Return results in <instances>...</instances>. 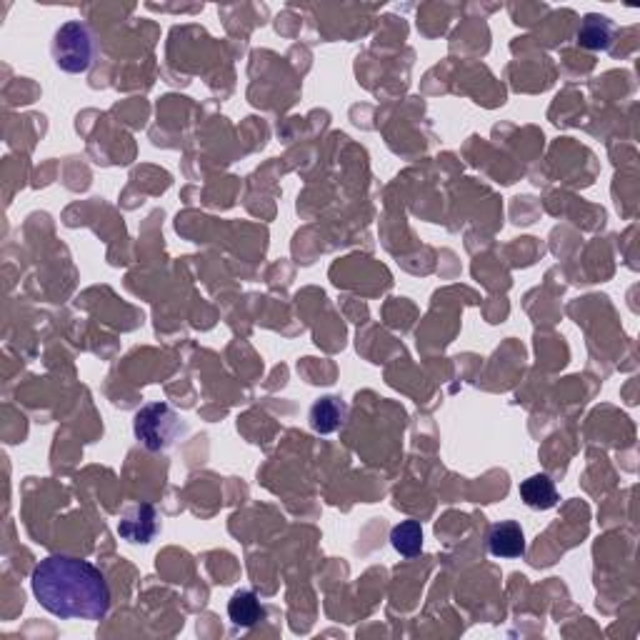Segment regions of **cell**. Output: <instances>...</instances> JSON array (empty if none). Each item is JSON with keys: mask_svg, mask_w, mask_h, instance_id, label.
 <instances>
[{"mask_svg": "<svg viewBox=\"0 0 640 640\" xmlns=\"http://www.w3.org/2000/svg\"><path fill=\"white\" fill-rule=\"evenodd\" d=\"M30 585L48 613L68 620H103L110 610L105 575L88 560L73 555H48L30 575Z\"/></svg>", "mask_w": 640, "mask_h": 640, "instance_id": "cell-1", "label": "cell"}, {"mask_svg": "<svg viewBox=\"0 0 640 640\" xmlns=\"http://www.w3.org/2000/svg\"><path fill=\"white\" fill-rule=\"evenodd\" d=\"M50 55L63 73H85L95 60L93 30L80 20H68L55 30Z\"/></svg>", "mask_w": 640, "mask_h": 640, "instance_id": "cell-2", "label": "cell"}, {"mask_svg": "<svg viewBox=\"0 0 640 640\" xmlns=\"http://www.w3.org/2000/svg\"><path fill=\"white\" fill-rule=\"evenodd\" d=\"M133 433L143 448L160 453L178 440L183 423L168 403H148L133 415Z\"/></svg>", "mask_w": 640, "mask_h": 640, "instance_id": "cell-3", "label": "cell"}, {"mask_svg": "<svg viewBox=\"0 0 640 640\" xmlns=\"http://www.w3.org/2000/svg\"><path fill=\"white\" fill-rule=\"evenodd\" d=\"M158 530H160L158 513H155V508L150 503L133 505V508L125 510L118 520L120 538L135 545L150 543V540L158 535Z\"/></svg>", "mask_w": 640, "mask_h": 640, "instance_id": "cell-4", "label": "cell"}, {"mask_svg": "<svg viewBox=\"0 0 640 640\" xmlns=\"http://www.w3.org/2000/svg\"><path fill=\"white\" fill-rule=\"evenodd\" d=\"M485 545H488V553L495 555V558H523L525 533L515 520H500V523L490 525L488 535H485Z\"/></svg>", "mask_w": 640, "mask_h": 640, "instance_id": "cell-5", "label": "cell"}, {"mask_svg": "<svg viewBox=\"0 0 640 640\" xmlns=\"http://www.w3.org/2000/svg\"><path fill=\"white\" fill-rule=\"evenodd\" d=\"M345 418H348V405L338 395H323L308 410L310 428L320 435H330L343 428Z\"/></svg>", "mask_w": 640, "mask_h": 640, "instance_id": "cell-6", "label": "cell"}, {"mask_svg": "<svg viewBox=\"0 0 640 640\" xmlns=\"http://www.w3.org/2000/svg\"><path fill=\"white\" fill-rule=\"evenodd\" d=\"M615 38V25L613 20L605 18V15L588 13L580 20L578 28V45L585 50H608L613 45Z\"/></svg>", "mask_w": 640, "mask_h": 640, "instance_id": "cell-7", "label": "cell"}, {"mask_svg": "<svg viewBox=\"0 0 640 640\" xmlns=\"http://www.w3.org/2000/svg\"><path fill=\"white\" fill-rule=\"evenodd\" d=\"M518 493H520V500L533 510H550L555 508L560 500L558 490H555V483L545 473L530 475L528 480H523Z\"/></svg>", "mask_w": 640, "mask_h": 640, "instance_id": "cell-8", "label": "cell"}, {"mask_svg": "<svg viewBox=\"0 0 640 640\" xmlns=\"http://www.w3.org/2000/svg\"><path fill=\"white\" fill-rule=\"evenodd\" d=\"M265 608L260 605L258 595L253 590H238L228 600V618L235 628H253L258 620H263Z\"/></svg>", "mask_w": 640, "mask_h": 640, "instance_id": "cell-9", "label": "cell"}, {"mask_svg": "<svg viewBox=\"0 0 640 640\" xmlns=\"http://www.w3.org/2000/svg\"><path fill=\"white\" fill-rule=\"evenodd\" d=\"M390 545L398 550L403 558H415L423 550V528L418 520H403L390 530Z\"/></svg>", "mask_w": 640, "mask_h": 640, "instance_id": "cell-10", "label": "cell"}]
</instances>
